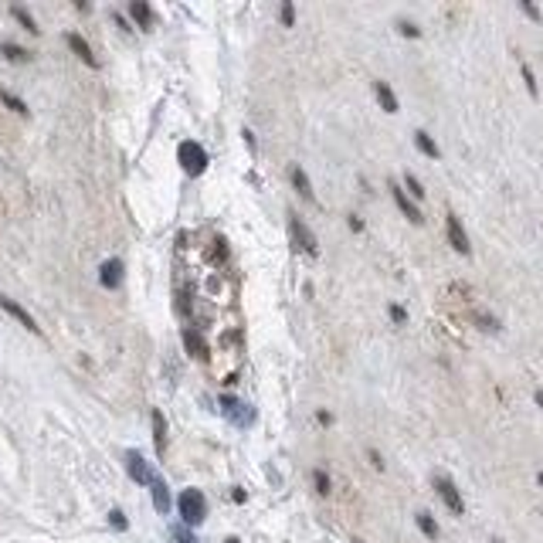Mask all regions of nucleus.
<instances>
[{"mask_svg": "<svg viewBox=\"0 0 543 543\" xmlns=\"http://www.w3.org/2000/svg\"><path fill=\"white\" fill-rule=\"evenodd\" d=\"M177 509H180V520L187 526H201L208 520V500H204L201 489H184L177 496Z\"/></svg>", "mask_w": 543, "mask_h": 543, "instance_id": "1", "label": "nucleus"}, {"mask_svg": "<svg viewBox=\"0 0 543 543\" xmlns=\"http://www.w3.org/2000/svg\"><path fill=\"white\" fill-rule=\"evenodd\" d=\"M177 160H180V170H184L187 177H201L210 164L208 150H204L197 139H184V143L177 146Z\"/></svg>", "mask_w": 543, "mask_h": 543, "instance_id": "2", "label": "nucleus"}, {"mask_svg": "<svg viewBox=\"0 0 543 543\" xmlns=\"http://www.w3.org/2000/svg\"><path fill=\"white\" fill-rule=\"evenodd\" d=\"M289 231H293V241L299 245V248L306 251V255H319V245H316V235L306 228V221L299 217V214H289Z\"/></svg>", "mask_w": 543, "mask_h": 543, "instance_id": "3", "label": "nucleus"}, {"mask_svg": "<svg viewBox=\"0 0 543 543\" xmlns=\"http://www.w3.org/2000/svg\"><path fill=\"white\" fill-rule=\"evenodd\" d=\"M435 493H438V500L445 502V506H448L455 516H462V513H465V500H462V493L455 489V482H452L448 475H438V479H435Z\"/></svg>", "mask_w": 543, "mask_h": 543, "instance_id": "4", "label": "nucleus"}, {"mask_svg": "<svg viewBox=\"0 0 543 543\" xmlns=\"http://www.w3.org/2000/svg\"><path fill=\"white\" fill-rule=\"evenodd\" d=\"M445 231H448V241H452V248L459 251V255H472V245H468V235H465V228H462L459 214L448 210V217H445Z\"/></svg>", "mask_w": 543, "mask_h": 543, "instance_id": "5", "label": "nucleus"}, {"mask_svg": "<svg viewBox=\"0 0 543 543\" xmlns=\"http://www.w3.org/2000/svg\"><path fill=\"white\" fill-rule=\"evenodd\" d=\"M221 408H224V418L235 421V424H251V421H255V411H251L245 401L231 397V394H224V397H221Z\"/></svg>", "mask_w": 543, "mask_h": 543, "instance_id": "6", "label": "nucleus"}, {"mask_svg": "<svg viewBox=\"0 0 543 543\" xmlns=\"http://www.w3.org/2000/svg\"><path fill=\"white\" fill-rule=\"evenodd\" d=\"M126 472H129V479L139 482V486H150V482H153V472H150V465H146V459H143L139 452H126Z\"/></svg>", "mask_w": 543, "mask_h": 543, "instance_id": "7", "label": "nucleus"}, {"mask_svg": "<svg viewBox=\"0 0 543 543\" xmlns=\"http://www.w3.org/2000/svg\"><path fill=\"white\" fill-rule=\"evenodd\" d=\"M0 309H3L7 316H14V319H17V323H21L24 330H31V333H41V326L34 323V316H31V313H28L24 306H17L14 299H7V295H0Z\"/></svg>", "mask_w": 543, "mask_h": 543, "instance_id": "8", "label": "nucleus"}, {"mask_svg": "<svg viewBox=\"0 0 543 543\" xmlns=\"http://www.w3.org/2000/svg\"><path fill=\"white\" fill-rule=\"evenodd\" d=\"M123 261L119 258H106L102 265H99V282L106 286V289H119L123 286Z\"/></svg>", "mask_w": 543, "mask_h": 543, "instance_id": "9", "label": "nucleus"}, {"mask_svg": "<svg viewBox=\"0 0 543 543\" xmlns=\"http://www.w3.org/2000/svg\"><path fill=\"white\" fill-rule=\"evenodd\" d=\"M391 194H394V204L401 208V214H404L411 224H421V221H424V217H421V210H418V204L408 197V190H401L397 184H391Z\"/></svg>", "mask_w": 543, "mask_h": 543, "instance_id": "10", "label": "nucleus"}, {"mask_svg": "<svg viewBox=\"0 0 543 543\" xmlns=\"http://www.w3.org/2000/svg\"><path fill=\"white\" fill-rule=\"evenodd\" d=\"M184 346H187V353H190L194 360H208V343H204V336L197 333L194 326L184 330Z\"/></svg>", "mask_w": 543, "mask_h": 543, "instance_id": "11", "label": "nucleus"}, {"mask_svg": "<svg viewBox=\"0 0 543 543\" xmlns=\"http://www.w3.org/2000/svg\"><path fill=\"white\" fill-rule=\"evenodd\" d=\"M65 41H68V48L82 58L88 68H95V65H99V61H95V55H92V48H88V41H85L82 34H75V31H72V34H65Z\"/></svg>", "mask_w": 543, "mask_h": 543, "instance_id": "12", "label": "nucleus"}, {"mask_svg": "<svg viewBox=\"0 0 543 543\" xmlns=\"http://www.w3.org/2000/svg\"><path fill=\"white\" fill-rule=\"evenodd\" d=\"M150 493H153V506H157V513H170V489H167V482H164L160 475H153Z\"/></svg>", "mask_w": 543, "mask_h": 543, "instance_id": "13", "label": "nucleus"}, {"mask_svg": "<svg viewBox=\"0 0 543 543\" xmlns=\"http://www.w3.org/2000/svg\"><path fill=\"white\" fill-rule=\"evenodd\" d=\"M129 14H132V21H136L143 31H153V10H150V3L132 0V3H129Z\"/></svg>", "mask_w": 543, "mask_h": 543, "instance_id": "14", "label": "nucleus"}, {"mask_svg": "<svg viewBox=\"0 0 543 543\" xmlns=\"http://www.w3.org/2000/svg\"><path fill=\"white\" fill-rule=\"evenodd\" d=\"M374 92H377V102H380V109L384 112H397L401 106H397V95H394V88L387 82H374Z\"/></svg>", "mask_w": 543, "mask_h": 543, "instance_id": "15", "label": "nucleus"}, {"mask_svg": "<svg viewBox=\"0 0 543 543\" xmlns=\"http://www.w3.org/2000/svg\"><path fill=\"white\" fill-rule=\"evenodd\" d=\"M289 177H293V187L299 190L302 201H313V197H316V194H313V184H309V177H306V170L302 167H293L289 170Z\"/></svg>", "mask_w": 543, "mask_h": 543, "instance_id": "16", "label": "nucleus"}, {"mask_svg": "<svg viewBox=\"0 0 543 543\" xmlns=\"http://www.w3.org/2000/svg\"><path fill=\"white\" fill-rule=\"evenodd\" d=\"M415 146H418V150L424 153V157H431V160H438V157H442L438 143H435V139H431V136H428L424 129H418V132H415Z\"/></svg>", "mask_w": 543, "mask_h": 543, "instance_id": "17", "label": "nucleus"}, {"mask_svg": "<svg viewBox=\"0 0 543 543\" xmlns=\"http://www.w3.org/2000/svg\"><path fill=\"white\" fill-rule=\"evenodd\" d=\"M415 523H418V530L428 537V540H438V537H442V530H438V523H435V516H431V513H418V516H415Z\"/></svg>", "mask_w": 543, "mask_h": 543, "instance_id": "18", "label": "nucleus"}, {"mask_svg": "<svg viewBox=\"0 0 543 543\" xmlns=\"http://www.w3.org/2000/svg\"><path fill=\"white\" fill-rule=\"evenodd\" d=\"M153 438H157V452L164 455V448H167V421L160 411H153Z\"/></svg>", "mask_w": 543, "mask_h": 543, "instance_id": "19", "label": "nucleus"}, {"mask_svg": "<svg viewBox=\"0 0 543 543\" xmlns=\"http://www.w3.org/2000/svg\"><path fill=\"white\" fill-rule=\"evenodd\" d=\"M472 319H475V323H479V330H486V333H500V330H502L500 319H496V316H489V313H482V309H479V313H472Z\"/></svg>", "mask_w": 543, "mask_h": 543, "instance_id": "20", "label": "nucleus"}, {"mask_svg": "<svg viewBox=\"0 0 543 543\" xmlns=\"http://www.w3.org/2000/svg\"><path fill=\"white\" fill-rule=\"evenodd\" d=\"M0 102H3L7 109H14L17 116H28V106H24V102H21V99H17L14 92H7V88H0Z\"/></svg>", "mask_w": 543, "mask_h": 543, "instance_id": "21", "label": "nucleus"}, {"mask_svg": "<svg viewBox=\"0 0 543 543\" xmlns=\"http://www.w3.org/2000/svg\"><path fill=\"white\" fill-rule=\"evenodd\" d=\"M404 190H408V197L424 201V187H421V180L415 177V173H404Z\"/></svg>", "mask_w": 543, "mask_h": 543, "instance_id": "22", "label": "nucleus"}, {"mask_svg": "<svg viewBox=\"0 0 543 543\" xmlns=\"http://www.w3.org/2000/svg\"><path fill=\"white\" fill-rule=\"evenodd\" d=\"M0 51H3V58H7V61H28V58H31L24 48H17V44H10V41L0 44Z\"/></svg>", "mask_w": 543, "mask_h": 543, "instance_id": "23", "label": "nucleus"}, {"mask_svg": "<svg viewBox=\"0 0 543 543\" xmlns=\"http://www.w3.org/2000/svg\"><path fill=\"white\" fill-rule=\"evenodd\" d=\"M520 75H523V82H526V92H530V95L537 99V95H540V88H537V79H533V68H530L526 61L520 65Z\"/></svg>", "mask_w": 543, "mask_h": 543, "instance_id": "24", "label": "nucleus"}, {"mask_svg": "<svg viewBox=\"0 0 543 543\" xmlns=\"http://www.w3.org/2000/svg\"><path fill=\"white\" fill-rule=\"evenodd\" d=\"M10 14H14V17H17V21H21V24H24V28H28V31H31V34H38V31H41V28H38V24H34V17H31V14H28V10H24V7H14V10H10Z\"/></svg>", "mask_w": 543, "mask_h": 543, "instance_id": "25", "label": "nucleus"}, {"mask_svg": "<svg viewBox=\"0 0 543 543\" xmlns=\"http://www.w3.org/2000/svg\"><path fill=\"white\" fill-rule=\"evenodd\" d=\"M313 486H316V493H319V496H330V475H326L323 468H316V472H313Z\"/></svg>", "mask_w": 543, "mask_h": 543, "instance_id": "26", "label": "nucleus"}, {"mask_svg": "<svg viewBox=\"0 0 543 543\" xmlns=\"http://www.w3.org/2000/svg\"><path fill=\"white\" fill-rule=\"evenodd\" d=\"M397 31H401L404 38H421V28L415 21H397Z\"/></svg>", "mask_w": 543, "mask_h": 543, "instance_id": "27", "label": "nucleus"}, {"mask_svg": "<svg viewBox=\"0 0 543 543\" xmlns=\"http://www.w3.org/2000/svg\"><path fill=\"white\" fill-rule=\"evenodd\" d=\"M279 21H282L286 28H293L295 24V7L293 3H282V7H279Z\"/></svg>", "mask_w": 543, "mask_h": 543, "instance_id": "28", "label": "nucleus"}, {"mask_svg": "<svg viewBox=\"0 0 543 543\" xmlns=\"http://www.w3.org/2000/svg\"><path fill=\"white\" fill-rule=\"evenodd\" d=\"M387 316H391L394 323H408V313H404V306H397V302L387 306Z\"/></svg>", "mask_w": 543, "mask_h": 543, "instance_id": "29", "label": "nucleus"}, {"mask_svg": "<svg viewBox=\"0 0 543 543\" xmlns=\"http://www.w3.org/2000/svg\"><path fill=\"white\" fill-rule=\"evenodd\" d=\"M520 10H523L530 21H540V7H537V3H530V0H520Z\"/></svg>", "mask_w": 543, "mask_h": 543, "instance_id": "30", "label": "nucleus"}, {"mask_svg": "<svg viewBox=\"0 0 543 543\" xmlns=\"http://www.w3.org/2000/svg\"><path fill=\"white\" fill-rule=\"evenodd\" d=\"M173 540H177V543H201L194 533H190V530H180V526L173 530Z\"/></svg>", "mask_w": 543, "mask_h": 543, "instance_id": "31", "label": "nucleus"}, {"mask_svg": "<svg viewBox=\"0 0 543 543\" xmlns=\"http://www.w3.org/2000/svg\"><path fill=\"white\" fill-rule=\"evenodd\" d=\"M109 523H112L116 530H126V516L119 513V509H112V513H109Z\"/></svg>", "mask_w": 543, "mask_h": 543, "instance_id": "32", "label": "nucleus"}, {"mask_svg": "<svg viewBox=\"0 0 543 543\" xmlns=\"http://www.w3.org/2000/svg\"><path fill=\"white\" fill-rule=\"evenodd\" d=\"M350 228H353V231H364V221H360V214H350Z\"/></svg>", "mask_w": 543, "mask_h": 543, "instance_id": "33", "label": "nucleus"}, {"mask_svg": "<svg viewBox=\"0 0 543 543\" xmlns=\"http://www.w3.org/2000/svg\"><path fill=\"white\" fill-rule=\"evenodd\" d=\"M371 462H374V468H384V459H380V452H371Z\"/></svg>", "mask_w": 543, "mask_h": 543, "instance_id": "34", "label": "nucleus"}, {"mask_svg": "<svg viewBox=\"0 0 543 543\" xmlns=\"http://www.w3.org/2000/svg\"><path fill=\"white\" fill-rule=\"evenodd\" d=\"M533 397H537V404H540V411H543V391H540V387L533 391Z\"/></svg>", "mask_w": 543, "mask_h": 543, "instance_id": "35", "label": "nucleus"}, {"mask_svg": "<svg viewBox=\"0 0 543 543\" xmlns=\"http://www.w3.org/2000/svg\"><path fill=\"white\" fill-rule=\"evenodd\" d=\"M537 482H540V489H543V472H537Z\"/></svg>", "mask_w": 543, "mask_h": 543, "instance_id": "36", "label": "nucleus"}, {"mask_svg": "<svg viewBox=\"0 0 543 543\" xmlns=\"http://www.w3.org/2000/svg\"><path fill=\"white\" fill-rule=\"evenodd\" d=\"M224 543H241V540H235V537H231V540H224Z\"/></svg>", "mask_w": 543, "mask_h": 543, "instance_id": "37", "label": "nucleus"}, {"mask_svg": "<svg viewBox=\"0 0 543 543\" xmlns=\"http://www.w3.org/2000/svg\"><path fill=\"white\" fill-rule=\"evenodd\" d=\"M353 543H364V540H353Z\"/></svg>", "mask_w": 543, "mask_h": 543, "instance_id": "38", "label": "nucleus"}, {"mask_svg": "<svg viewBox=\"0 0 543 543\" xmlns=\"http://www.w3.org/2000/svg\"><path fill=\"white\" fill-rule=\"evenodd\" d=\"M493 543H502V540H493Z\"/></svg>", "mask_w": 543, "mask_h": 543, "instance_id": "39", "label": "nucleus"}]
</instances>
